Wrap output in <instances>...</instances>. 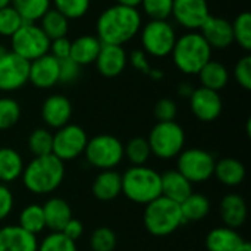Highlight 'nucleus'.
Returning a JSON list of instances; mask_svg holds the SVG:
<instances>
[{"instance_id": "33", "label": "nucleus", "mask_w": 251, "mask_h": 251, "mask_svg": "<svg viewBox=\"0 0 251 251\" xmlns=\"http://www.w3.org/2000/svg\"><path fill=\"white\" fill-rule=\"evenodd\" d=\"M150 156H151V150L149 141L143 137H134L124 146V157H126L132 166L146 165Z\"/></svg>"}, {"instance_id": "30", "label": "nucleus", "mask_w": 251, "mask_h": 251, "mask_svg": "<svg viewBox=\"0 0 251 251\" xmlns=\"http://www.w3.org/2000/svg\"><path fill=\"white\" fill-rule=\"evenodd\" d=\"M40 28L43 29V32L49 37V40H54V38H60V37H66L68 31H69V19L66 16H63L59 10H56L54 7L49 9L43 18L40 19Z\"/></svg>"}, {"instance_id": "32", "label": "nucleus", "mask_w": 251, "mask_h": 251, "mask_svg": "<svg viewBox=\"0 0 251 251\" xmlns=\"http://www.w3.org/2000/svg\"><path fill=\"white\" fill-rule=\"evenodd\" d=\"M51 0H10V6L25 22H37L50 9Z\"/></svg>"}, {"instance_id": "18", "label": "nucleus", "mask_w": 251, "mask_h": 251, "mask_svg": "<svg viewBox=\"0 0 251 251\" xmlns=\"http://www.w3.org/2000/svg\"><path fill=\"white\" fill-rule=\"evenodd\" d=\"M126 63H128V56L122 46L101 44V49L96 59V66L103 76L115 78L121 75Z\"/></svg>"}, {"instance_id": "36", "label": "nucleus", "mask_w": 251, "mask_h": 251, "mask_svg": "<svg viewBox=\"0 0 251 251\" xmlns=\"http://www.w3.org/2000/svg\"><path fill=\"white\" fill-rule=\"evenodd\" d=\"M234 41H237L244 50H251V15L249 12L240 13L232 24Z\"/></svg>"}, {"instance_id": "9", "label": "nucleus", "mask_w": 251, "mask_h": 251, "mask_svg": "<svg viewBox=\"0 0 251 251\" xmlns=\"http://www.w3.org/2000/svg\"><path fill=\"white\" fill-rule=\"evenodd\" d=\"M216 159L203 149H188L178 154L176 171L184 175L191 184L209 181L215 172Z\"/></svg>"}, {"instance_id": "12", "label": "nucleus", "mask_w": 251, "mask_h": 251, "mask_svg": "<svg viewBox=\"0 0 251 251\" xmlns=\"http://www.w3.org/2000/svg\"><path fill=\"white\" fill-rule=\"evenodd\" d=\"M29 62L7 51L0 57V91H16L28 82Z\"/></svg>"}, {"instance_id": "42", "label": "nucleus", "mask_w": 251, "mask_h": 251, "mask_svg": "<svg viewBox=\"0 0 251 251\" xmlns=\"http://www.w3.org/2000/svg\"><path fill=\"white\" fill-rule=\"evenodd\" d=\"M234 76L235 81L244 88L250 90L251 88V56H244L241 57L234 68Z\"/></svg>"}, {"instance_id": "38", "label": "nucleus", "mask_w": 251, "mask_h": 251, "mask_svg": "<svg viewBox=\"0 0 251 251\" xmlns=\"http://www.w3.org/2000/svg\"><path fill=\"white\" fill-rule=\"evenodd\" d=\"M24 24L25 21L22 16L10 4L0 9V35L12 37Z\"/></svg>"}, {"instance_id": "50", "label": "nucleus", "mask_w": 251, "mask_h": 251, "mask_svg": "<svg viewBox=\"0 0 251 251\" xmlns=\"http://www.w3.org/2000/svg\"><path fill=\"white\" fill-rule=\"evenodd\" d=\"M147 75H149L150 78H153V79H157V81H159V79H162V78L165 76L163 71H160V69H153V68L149 71V74H147Z\"/></svg>"}, {"instance_id": "52", "label": "nucleus", "mask_w": 251, "mask_h": 251, "mask_svg": "<svg viewBox=\"0 0 251 251\" xmlns=\"http://www.w3.org/2000/svg\"><path fill=\"white\" fill-rule=\"evenodd\" d=\"M241 251H251V244L247 241V240H246V243H244V246H243Z\"/></svg>"}, {"instance_id": "40", "label": "nucleus", "mask_w": 251, "mask_h": 251, "mask_svg": "<svg viewBox=\"0 0 251 251\" xmlns=\"http://www.w3.org/2000/svg\"><path fill=\"white\" fill-rule=\"evenodd\" d=\"M53 4L68 19H78L88 12L90 0H53Z\"/></svg>"}, {"instance_id": "54", "label": "nucleus", "mask_w": 251, "mask_h": 251, "mask_svg": "<svg viewBox=\"0 0 251 251\" xmlns=\"http://www.w3.org/2000/svg\"><path fill=\"white\" fill-rule=\"evenodd\" d=\"M9 4H10V0H0V9H3Z\"/></svg>"}, {"instance_id": "10", "label": "nucleus", "mask_w": 251, "mask_h": 251, "mask_svg": "<svg viewBox=\"0 0 251 251\" xmlns=\"http://www.w3.org/2000/svg\"><path fill=\"white\" fill-rule=\"evenodd\" d=\"M175 41V29L168 21L150 19L141 28V46L146 54L154 57H165L171 54Z\"/></svg>"}, {"instance_id": "2", "label": "nucleus", "mask_w": 251, "mask_h": 251, "mask_svg": "<svg viewBox=\"0 0 251 251\" xmlns=\"http://www.w3.org/2000/svg\"><path fill=\"white\" fill-rule=\"evenodd\" d=\"M24 187L37 196L56 191L65 178V163L54 154L34 157L21 175Z\"/></svg>"}, {"instance_id": "37", "label": "nucleus", "mask_w": 251, "mask_h": 251, "mask_svg": "<svg viewBox=\"0 0 251 251\" xmlns=\"http://www.w3.org/2000/svg\"><path fill=\"white\" fill-rule=\"evenodd\" d=\"M116 234L107 226L96 228L90 237V247L93 251H113L116 249Z\"/></svg>"}, {"instance_id": "1", "label": "nucleus", "mask_w": 251, "mask_h": 251, "mask_svg": "<svg viewBox=\"0 0 251 251\" xmlns=\"http://www.w3.org/2000/svg\"><path fill=\"white\" fill-rule=\"evenodd\" d=\"M141 13L137 7L113 4L101 12L97 19V38L101 44L122 46L141 29Z\"/></svg>"}, {"instance_id": "43", "label": "nucleus", "mask_w": 251, "mask_h": 251, "mask_svg": "<svg viewBox=\"0 0 251 251\" xmlns=\"http://www.w3.org/2000/svg\"><path fill=\"white\" fill-rule=\"evenodd\" d=\"M81 72V66L74 62L71 57L59 60V82L69 84L78 79Z\"/></svg>"}, {"instance_id": "29", "label": "nucleus", "mask_w": 251, "mask_h": 251, "mask_svg": "<svg viewBox=\"0 0 251 251\" xmlns=\"http://www.w3.org/2000/svg\"><path fill=\"white\" fill-rule=\"evenodd\" d=\"M181 215L184 224L187 222H199L207 218L210 213V201L206 196L191 193L182 203H179Z\"/></svg>"}, {"instance_id": "41", "label": "nucleus", "mask_w": 251, "mask_h": 251, "mask_svg": "<svg viewBox=\"0 0 251 251\" xmlns=\"http://www.w3.org/2000/svg\"><path fill=\"white\" fill-rule=\"evenodd\" d=\"M172 3L174 0H141L140 4L150 19L168 21L172 15Z\"/></svg>"}, {"instance_id": "21", "label": "nucleus", "mask_w": 251, "mask_h": 251, "mask_svg": "<svg viewBox=\"0 0 251 251\" xmlns=\"http://www.w3.org/2000/svg\"><path fill=\"white\" fill-rule=\"evenodd\" d=\"M221 218L225 224V226L237 229L244 225L247 221V203L246 200L238 194H226L219 206Z\"/></svg>"}, {"instance_id": "20", "label": "nucleus", "mask_w": 251, "mask_h": 251, "mask_svg": "<svg viewBox=\"0 0 251 251\" xmlns=\"http://www.w3.org/2000/svg\"><path fill=\"white\" fill-rule=\"evenodd\" d=\"M160 190L163 197L179 204L193 193V184L175 169L160 175Z\"/></svg>"}, {"instance_id": "15", "label": "nucleus", "mask_w": 251, "mask_h": 251, "mask_svg": "<svg viewBox=\"0 0 251 251\" xmlns=\"http://www.w3.org/2000/svg\"><path fill=\"white\" fill-rule=\"evenodd\" d=\"M28 81L37 88H51L59 82V60L51 54H44L29 62Z\"/></svg>"}, {"instance_id": "3", "label": "nucleus", "mask_w": 251, "mask_h": 251, "mask_svg": "<svg viewBox=\"0 0 251 251\" xmlns=\"http://www.w3.org/2000/svg\"><path fill=\"white\" fill-rule=\"evenodd\" d=\"M171 54L175 66L187 75H197L212 60V49L200 32H187L176 38Z\"/></svg>"}, {"instance_id": "11", "label": "nucleus", "mask_w": 251, "mask_h": 251, "mask_svg": "<svg viewBox=\"0 0 251 251\" xmlns=\"http://www.w3.org/2000/svg\"><path fill=\"white\" fill-rule=\"evenodd\" d=\"M87 143H88L87 132L79 125L68 124L59 128L56 134H53L51 154H54L59 160L65 163L84 154Z\"/></svg>"}, {"instance_id": "31", "label": "nucleus", "mask_w": 251, "mask_h": 251, "mask_svg": "<svg viewBox=\"0 0 251 251\" xmlns=\"http://www.w3.org/2000/svg\"><path fill=\"white\" fill-rule=\"evenodd\" d=\"M18 225L32 235L43 232L46 229V219H44L43 206L35 204V203L25 206L19 213V224Z\"/></svg>"}, {"instance_id": "45", "label": "nucleus", "mask_w": 251, "mask_h": 251, "mask_svg": "<svg viewBox=\"0 0 251 251\" xmlns=\"http://www.w3.org/2000/svg\"><path fill=\"white\" fill-rule=\"evenodd\" d=\"M15 199L6 184H0V222L4 221L13 210Z\"/></svg>"}, {"instance_id": "5", "label": "nucleus", "mask_w": 251, "mask_h": 251, "mask_svg": "<svg viewBox=\"0 0 251 251\" xmlns=\"http://www.w3.org/2000/svg\"><path fill=\"white\" fill-rule=\"evenodd\" d=\"M143 221L146 229L154 237L171 235L184 225L179 204L163 196L146 204Z\"/></svg>"}, {"instance_id": "49", "label": "nucleus", "mask_w": 251, "mask_h": 251, "mask_svg": "<svg viewBox=\"0 0 251 251\" xmlns=\"http://www.w3.org/2000/svg\"><path fill=\"white\" fill-rule=\"evenodd\" d=\"M193 91H194V88H193V85L188 84V82H184V84H181V85L178 87V94L182 96V97H188V99H190V96L193 94Z\"/></svg>"}, {"instance_id": "25", "label": "nucleus", "mask_w": 251, "mask_h": 251, "mask_svg": "<svg viewBox=\"0 0 251 251\" xmlns=\"http://www.w3.org/2000/svg\"><path fill=\"white\" fill-rule=\"evenodd\" d=\"M101 49V43L94 35H81L71 41V54L69 57L76 62L79 66L90 65L96 62L99 51Z\"/></svg>"}, {"instance_id": "22", "label": "nucleus", "mask_w": 251, "mask_h": 251, "mask_svg": "<svg viewBox=\"0 0 251 251\" xmlns=\"http://www.w3.org/2000/svg\"><path fill=\"white\" fill-rule=\"evenodd\" d=\"M246 240L237 229L219 226L212 229L206 237L207 251H241Z\"/></svg>"}, {"instance_id": "6", "label": "nucleus", "mask_w": 251, "mask_h": 251, "mask_svg": "<svg viewBox=\"0 0 251 251\" xmlns=\"http://www.w3.org/2000/svg\"><path fill=\"white\" fill-rule=\"evenodd\" d=\"M147 141L151 154L157 156L159 159L169 160L178 157V154L184 150L185 132L184 128L175 121L157 122L150 131Z\"/></svg>"}, {"instance_id": "17", "label": "nucleus", "mask_w": 251, "mask_h": 251, "mask_svg": "<svg viewBox=\"0 0 251 251\" xmlns=\"http://www.w3.org/2000/svg\"><path fill=\"white\" fill-rule=\"evenodd\" d=\"M72 116V104L68 97L60 94L49 96L41 106V118L49 128L59 129L69 124Z\"/></svg>"}, {"instance_id": "23", "label": "nucleus", "mask_w": 251, "mask_h": 251, "mask_svg": "<svg viewBox=\"0 0 251 251\" xmlns=\"http://www.w3.org/2000/svg\"><path fill=\"white\" fill-rule=\"evenodd\" d=\"M93 196L100 201L115 200L122 193V176L113 169L101 171L93 181Z\"/></svg>"}, {"instance_id": "44", "label": "nucleus", "mask_w": 251, "mask_h": 251, "mask_svg": "<svg viewBox=\"0 0 251 251\" xmlns=\"http://www.w3.org/2000/svg\"><path fill=\"white\" fill-rule=\"evenodd\" d=\"M176 113H178V107L172 99H162L154 106V116L159 122L175 121Z\"/></svg>"}, {"instance_id": "48", "label": "nucleus", "mask_w": 251, "mask_h": 251, "mask_svg": "<svg viewBox=\"0 0 251 251\" xmlns=\"http://www.w3.org/2000/svg\"><path fill=\"white\" fill-rule=\"evenodd\" d=\"M62 234L63 235H66L69 240H72L74 243H76L82 235H84V225L78 221V219H71L66 225H65V228L62 229Z\"/></svg>"}, {"instance_id": "14", "label": "nucleus", "mask_w": 251, "mask_h": 251, "mask_svg": "<svg viewBox=\"0 0 251 251\" xmlns=\"http://www.w3.org/2000/svg\"><path fill=\"white\" fill-rule=\"evenodd\" d=\"M190 107L194 116L203 122H212L222 113V99L218 91L200 87L190 96Z\"/></svg>"}, {"instance_id": "35", "label": "nucleus", "mask_w": 251, "mask_h": 251, "mask_svg": "<svg viewBox=\"0 0 251 251\" xmlns=\"http://www.w3.org/2000/svg\"><path fill=\"white\" fill-rule=\"evenodd\" d=\"M21 118V106L15 99L0 97V131L13 128Z\"/></svg>"}, {"instance_id": "13", "label": "nucleus", "mask_w": 251, "mask_h": 251, "mask_svg": "<svg viewBox=\"0 0 251 251\" xmlns=\"http://www.w3.org/2000/svg\"><path fill=\"white\" fill-rule=\"evenodd\" d=\"M171 16L187 29H200L210 16L207 0H174Z\"/></svg>"}, {"instance_id": "26", "label": "nucleus", "mask_w": 251, "mask_h": 251, "mask_svg": "<svg viewBox=\"0 0 251 251\" xmlns=\"http://www.w3.org/2000/svg\"><path fill=\"white\" fill-rule=\"evenodd\" d=\"M246 166L234 157H224L215 165L213 175L226 187H238L246 179Z\"/></svg>"}, {"instance_id": "34", "label": "nucleus", "mask_w": 251, "mask_h": 251, "mask_svg": "<svg viewBox=\"0 0 251 251\" xmlns=\"http://www.w3.org/2000/svg\"><path fill=\"white\" fill-rule=\"evenodd\" d=\"M28 149L34 157L51 154L53 150V134L46 128L34 129L28 137Z\"/></svg>"}, {"instance_id": "53", "label": "nucleus", "mask_w": 251, "mask_h": 251, "mask_svg": "<svg viewBox=\"0 0 251 251\" xmlns=\"http://www.w3.org/2000/svg\"><path fill=\"white\" fill-rule=\"evenodd\" d=\"M7 51H9V50H7V49H6V47L3 46V44H0V57H1V56H4V54H6Z\"/></svg>"}, {"instance_id": "7", "label": "nucleus", "mask_w": 251, "mask_h": 251, "mask_svg": "<svg viewBox=\"0 0 251 251\" xmlns=\"http://www.w3.org/2000/svg\"><path fill=\"white\" fill-rule=\"evenodd\" d=\"M87 162L101 171L116 168L124 159V144L110 134H100L88 140L84 150Z\"/></svg>"}, {"instance_id": "51", "label": "nucleus", "mask_w": 251, "mask_h": 251, "mask_svg": "<svg viewBox=\"0 0 251 251\" xmlns=\"http://www.w3.org/2000/svg\"><path fill=\"white\" fill-rule=\"evenodd\" d=\"M118 4H124V6H131V7H137L141 0H116Z\"/></svg>"}, {"instance_id": "27", "label": "nucleus", "mask_w": 251, "mask_h": 251, "mask_svg": "<svg viewBox=\"0 0 251 251\" xmlns=\"http://www.w3.org/2000/svg\"><path fill=\"white\" fill-rule=\"evenodd\" d=\"M24 168V159L16 150L10 147L0 149V184H10L21 178Z\"/></svg>"}, {"instance_id": "8", "label": "nucleus", "mask_w": 251, "mask_h": 251, "mask_svg": "<svg viewBox=\"0 0 251 251\" xmlns=\"http://www.w3.org/2000/svg\"><path fill=\"white\" fill-rule=\"evenodd\" d=\"M10 47L15 54L32 62L49 53L50 40L35 22H25L12 37Z\"/></svg>"}, {"instance_id": "24", "label": "nucleus", "mask_w": 251, "mask_h": 251, "mask_svg": "<svg viewBox=\"0 0 251 251\" xmlns=\"http://www.w3.org/2000/svg\"><path fill=\"white\" fill-rule=\"evenodd\" d=\"M46 228L51 232H62L65 225L72 219V209L69 203L59 197H51L43 206Z\"/></svg>"}, {"instance_id": "19", "label": "nucleus", "mask_w": 251, "mask_h": 251, "mask_svg": "<svg viewBox=\"0 0 251 251\" xmlns=\"http://www.w3.org/2000/svg\"><path fill=\"white\" fill-rule=\"evenodd\" d=\"M38 240L19 225H7L0 229V251H37Z\"/></svg>"}, {"instance_id": "28", "label": "nucleus", "mask_w": 251, "mask_h": 251, "mask_svg": "<svg viewBox=\"0 0 251 251\" xmlns=\"http://www.w3.org/2000/svg\"><path fill=\"white\" fill-rule=\"evenodd\" d=\"M197 75L200 78L201 87L218 91V93L229 81V74H228L226 66L222 65L221 62H215V60H209Z\"/></svg>"}, {"instance_id": "16", "label": "nucleus", "mask_w": 251, "mask_h": 251, "mask_svg": "<svg viewBox=\"0 0 251 251\" xmlns=\"http://www.w3.org/2000/svg\"><path fill=\"white\" fill-rule=\"evenodd\" d=\"M200 34L210 49L224 50L234 43L232 24L221 16H209L200 28Z\"/></svg>"}, {"instance_id": "39", "label": "nucleus", "mask_w": 251, "mask_h": 251, "mask_svg": "<svg viewBox=\"0 0 251 251\" xmlns=\"http://www.w3.org/2000/svg\"><path fill=\"white\" fill-rule=\"evenodd\" d=\"M37 251H78L76 243L69 240L62 232H50L38 243Z\"/></svg>"}, {"instance_id": "46", "label": "nucleus", "mask_w": 251, "mask_h": 251, "mask_svg": "<svg viewBox=\"0 0 251 251\" xmlns=\"http://www.w3.org/2000/svg\"><path fill=\"white\" fill-rule=\"evenodd\" d=\"M49 54H51L57 60L69 57V54H71V41L66 37L51 40L50 47H49Z\"/></svg>"}, {"instance_id": "47", "label": "nucleus", "mask_w": 251, "mask_h": 251, "mask_svg": "<svg viewBox=\"0 0 251 251\" xmlns=\"http://www.w3.org/2000/svg\"><path fill=\"white\" fill-rule=\"evenodd\" d=\"M128 59H129L131 65H132L137 71H140V72H143V74H149V71L151 69V66H150V63H149V59H147V54H146L144 50H134V51L129 54Z\"/></svg>"}, {"instance_id": "4", "label": "nucleus", "mask_w": 251, "mask_h": 251, "mask_svg": "<svg viewBox=\"0 0 251 251\" xmlns=\"http://www.w3.org/2000/svg\"><path fill=\"white\" fill-rule=\"evenodd\" d=\"M121 176L122 194L137 204L146 206L162 196L160 174L153 168H149L146 165L131 166Z\"/></svg>"}]
</instances>
